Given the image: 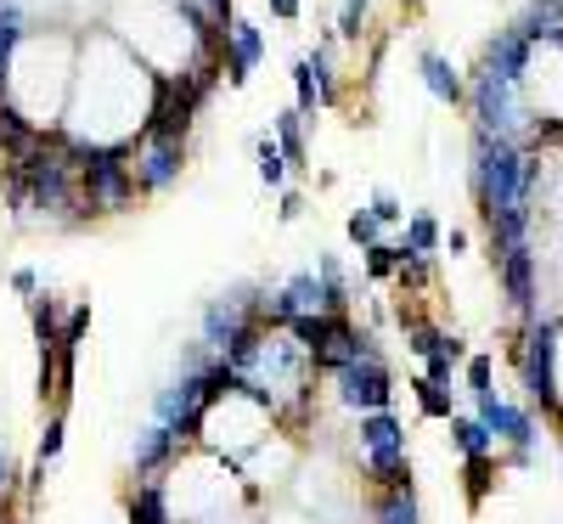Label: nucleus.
<instances>
[{
  "label": "nucleus",
  "instance_id": "f257e3e1",
  "mask_svg": "<svg viewBox=\"0 0 563 524\" xmlns=\"http://www.w3.org/2000/svg\"><path fill=\"white\" fill-rule=\"evenodd\" d=\"M79 181V209L85 220H102V215H124L135 204V175H130V148H90Z\"/></svg>",
  "mask_w": 563,
  "mask_h": 524
},
{
  "label": "nucleus",
  "instance_id": "f03ea898",
  "mask_svg": "<svg viewBox=\"0 0 563 524\" xmlns=\"http://www.w3.org/2000/svg\"><path fill=\"white\" fill-rule=\"evenodd\" d=\"M558 339H563V321H541L530 316L525 327V345H519V367H525V390L541 412H558Z\"/></svg>",
  "mask_w": 563,
  "mask_h": 524
},
{
  "label": "nucleus",
  "instance_id": "7ed1b4c3",
  "mask_svg": "<svg viewBox=\"0 0 563 524\" xmlns=\"http://www.w3.org/2000/svg\"><path fill=\"white\" fill-rule=\"evenodd\" d=\"M186 170V141H147L141 135L130 148V175H135V198H158L180 181Z\"/></svg>",
  "mask_w": 563,
  "mask_h": 524
},
{
  "label": "nucleus",
  "instance_id": "20e7f679",
  "mask_svg": "<svg viewBox=\"0 0 563 524\" xmlns=\"http://www.w3.org/2000/svg\"><path fill=\"white\" fill-rule=\"evenodd\" d=\"M474 113H479V130L485 135H501V141H519V130H525V97H519V85H501V79H485V74H474Z\"/></svg>",
  "mask_w": 563,
  "mask_h": 524
},
{
  "label": "nucleus",
  "instance_id": "39448f33",
  "mask_svg": "<svg viewBox=\"0 0 563 524\" xmlns=\"http://www.w3.org/2000/svg\"><path fill=\"white\" fill-rule=\"evenodd\" d=\"M333 384H339V401L350 412H389V401H395V378H389L384 356L350 361L344 372H333Z\"/></svg>",
  "mask_w": 563,
  "mask_h": 524
},
{
  "label": "nucleus",
  "instance_id": "423d86ee",
  "mask_svg": "<svg viewBox=\"0 0 563 524\" xmlns=\"http://www.w3.org/2000/svg\"><path fill=\"white\" fill-rule=\"evenodd\" d=\"M186 451H192V446H186L180 435H169L164 423H147V428L135 435V451H130L135 480H141V485H164V473H169Z\"/></svg>",
  "mask_w": 563,
  "mask_h": 524
},
{
  "label": "nucleus",
  "instance_id": "0eeeda50",
  "mask_svg": "<svg viewBox=\"0 0 563 524\" xmlns=\"http://www.w3.org/2000/svg\"><path fill=\"white\" fill-rule=\"evenodd\" d=\"M530 63H536V45L525 40V34H512V29H501L490 45H485V79H501V85H519L525 90V79H530Z\"/></svg>",
  "mask_w": 563,
  "mask_h": 524
},
{
  "label": "nucleus",
  "instance_id": "6e6552de",
  "mask_svg": "<svg viewBox=\"0 0 563 524\" xmlns=\"http://www.w3.org/2000/svg\"><path fill=\"white\" fill-rule=\"evenodd\" d=\"M260 57H265V34H260V23L231 18V29H225V57H220L225 79H231V85H249V74L260 68Z\"/></svg>",
  "mask_w": 563,
  "mask_h": 524
},
{
  "label": "nucleus",
  "instance_id": "1a4fd4ad",
  "mask_svg": "<svg viewBox=\"0 0 563 524\" xmlns=\"http://www.w3.org/2000/svg\"><path fill=\"white\" fill-rule=\"evenodd\" d=\"M496 440H507L519 457H530V446H536V417L530 412H519V406H507V401H496V395H485L479 401V412H474Z\"/></svg>",
  "mask_w": 563,
  "mask_h": 524
},
{
  "label": "nucleus",
  "instance_id": "9d476101",
  "mask_svg": "<svg viewBox=\"0 0 563 524\" xmlns=\"http://www.w3.org/2000/svg\"><path fill=\"white\" fill-rule=\"evenodd\" d=\"M361 457H395L406 451V423L395 412H361Z\"/></svg>",
  "mask_w": 563,
  "mask_h": 524
},
{
  "label": "nucleus",
  "instance_id": "9b49d317",
  "mask_svg": "<svg viewBox=\"0 0 563 524\" xmlns=\"http://www.w3.org/2000/svg\"><path fill=\"white\" fill-rule=\"evenodd\" d=\"M40 130H45V124H34L18 102L0 108V164H18V159H29V153L40 148Z\"/></svg>",
  "mask_w": 563,
  "mask_h": 524
},
{
  "label": "nucleus",
  "instance_id": "f8f14e48",
  "mask_svg": "<svg viewBox=\"0 0 563 524\" xmlns=\"http://www.w3.org/2000/svg\"><path fill=\"white\" fill-rule=\"evenodd\" d=\"M496 265H501L507 299L519 305L525 316H536V254L530 249H512V254H496Z\"/></svg>",
  "mask_w": 563,
  "mask_h": 524
},
{
  "label": "nucleus",
  "instance_id": "ddd939ff",
  "mask_svg": "<svg viewBox=\"0 0 563 524\" xmlns=\"http://www.w3.org/2000/svg\"><path fill=\"white\" fill-rule=\"evenodd\" d=\"M316 282H321V310L350 316V276H344L339 254H316Z\"/></svg>",
  "mask_w": 563,
  "mask_h": 524
},
{
  "label": "nucleus",
  "instance_id": "4468645a",
  "mask_svg": "<svg viewBox=\"0 0 563 524\" xmlns=\"http://www.w3.org/2000/svg\"><path fill=\"white\" fill-rule=\"evenodd\" d=\"M271 130H276V148H282V159H288V170H310V148H305V113H299V108L276 113V119H271Z\"/></svg>",
  "mask_w": 563,
  "mask_h": 524
},
{
  "label": "nucleus",
  "instance_id": "2eb2a0df",
  "mask_svg": "<svg viewBox=\"0 0 563 524\" xmlns=\"http://www.w3.org/2000/svg\"><path fill=\"white\" fill-rule=\"evenodd\" d=\"M558 29H563V0H530L525 18L512 23V34H525L530 45H536V40H552Z\"/></svg>",
  "mask_w": 563,
  "mask_h": 524
},
{
  "label": "nucleus",
  "instance_id": "dca6fc26",
  "mask_svg": "<svg viewBox=\"0 0 563 524\" xmlns=\"http://www.w3.org/2000/svg\"><path fill=\"white\" fill-rule=\"evenodd\" d=\"M422 85H429L434 102H462V97H467L462 79H456V68H451L440 52H422Z\"/></svg>",
  "mask_w": 563,
  "mask_h": 524
},
{
  "label": "nucleus",
  "instance_id": "f3484780",
  "mask_svg": "<svg viewBox=\"0 0 563 524\" xmlns=\"http://www.w3.org/2000/svg\"><path fill=\"white\" fill-rule=\"evenodd\" d=\"M29 321H34V339H40V350H52V345H63V305L52 299V294H34L29 299Z\"/></svg>",
  "mask_w": 563,
  "mask_h": 524
},
{
  "label": "nucleus",
  "instance_id": "a211bd4d",
  "mask_svg": "<svg viewBox=\"0 0 563 524\" xmlns=\"http://www.w3.org/2000/svg\"><path fill=\"white\" fill-rule=\"evenodd\" d=\"M451 446L462 451V457H496V435L479 423V417H451Z\"/></svg>",
  "mask_w": 563,
  "mask_h": 524
},
{
  "label": "nucleus",
  "instance_id": "6ab92c4d",
  "mask_svg": "<svg viewBox=\"0 0 563 524\" xmlns=\"http://www.w3.org/2000/svg\"><path fill=\"white\" fill-rule=\"evenodd\" d=\"M372 524H422L417 491H411V485H400V491H378V507H372Z\"/></svg>",
  "mask_w": 563,
  "mask_h": 524
},
{
  "label": "nucleus",
  "instance_id": "aec40b11",
  "mask_svg": "<svg viewBox=\"0 0 563 524\" xmlns=\"http://www.w3.org/2000/svg\"><path fill=\"white\" fill-rule=\"evenodd\" d=\"M130 524H175L164 485H135L130 491Z\"/></svg>",
  "mask_w": 563,
  "mask_h": 524
},
{
  "label": "nucleus",
  "instance_id": "412c9836",
  "mask_svg": "<svg viewBox=\"0 0 563 524\" xmlns=\"http://www.w3.org/2000/svg\"><path fill=\"white\" fill-rule=\"evenodd\" d=\"M411 395H417V412H422V417H434V423H451V417H456L451 390L429 384V378H411Z\"/></svg>",
  "mask_w": 563,
  "mask_h": 524
},
{
  "label": "nucleus",
  "instance_id": "4be33fe9",
  "mask_svg": "<svg viewBox=\"0 0 563 524\" xmlns=\"http://www.w3.org/2000/svg\"><path fill=\"white\" fill-rule=\"evenodd\" d=\"M490 485H496V457H462V491H467V502H485L490 496Z\"/></svg>",
  "mask_w": 563,
  "mask_h": 524
},
{
  "label": "nucleus",
  "instance_id": "5701e85b",
  "mask_svg": "<svg viewBox=\"0 0 563 524\" xmlns=\"http://www.w3.org/2000/svg\"><path fill=\"white\" fill-rule=\"evenodd\" d=\"M440 243H445V237H440V220L417 209V215L406 220V237H400V249H411V254H434Z\"/></svg>",
  "mask_w": 563,
  "mask_h": 524
},
{
  "label": "nucleus",
  "instance_id": "b1692460",
  "mask_svg": "<svg viewBox=\"0 0 563 524\" xmlns=\"http://www.w3.org/2000/svg\"><path fill=\"white\" fill-rule=\"evenodd\" d=\"M254 159H260V181L271 186V193H282V186H288V159H282V148H276V135H260V148H254Z\"/></svg>",
  "mask_w": 563,
  "mask_h": 524
},
{
  "label": "nucleus",
  "instance_id": "393cba45",
  "mask_svg": "<svg viewBox=\"0 0 563 524\" xmlns=\"http://www.w3.org/2000/svg\"><path fill=\"white\" fill-rule=\"evenodd\" d=\"M305 63H310V74H316V97H321V108H333V102H339V74H333V52H327V45H316V52H310Z\"/></svg>",
  "mask_w": 563,
  "mask_h": 524
},
{
  "label": "nucleus",
  "instance_id": "a878e982",
  "mask_svg": "<svg viewBox=\"0 0 563 524\" xmlns=\"http://www.w3.org/2000/svg\"><path fill=\"white\" fill-rule=\"evenodd\" d=\"M63 440H68V412H52V417H45V428H40L34 462H45V468H52V462L63 457Z\"/></svg>",
  "mask_w": 563,
  "mask_h": 524
},
{
  "label": "nucleus",
  "instance_id": "bb28decb",
  "mask_svg": "<svg viewBox=\"0 0 563 524\" xmlns=\"http://www.w3.org/2000/svg\"><path fill=\"white\" fill-rule=\"evenodd\" d=\"M361 254H366V276H372V282H389V276L400 271V243H384V237H378V243L361 249Z\"/></svg>",
  "mask_w": 563,
  "mask_h": 524
},
{
  "label": "nucleus",
  "instance_id": "cd10ccee",
  "mask_svg": "<svg viewBox=\"0 0 563 524\" xmlns=\"http://www.w3.org/2000/svg\"><path fill=\"white\" fill-rule=\"evenodd\" d=\"M294 97H299L294 108H299L305 119H310V113L321 108V97H316V74H310V63H294Z\"/></svg>",
  "mask_w": 563,
  "mask_h": 524
},
{
  "label": "nucleus",
  "instance_id": "c85d7f7f",
  "mask_svg": "<svg viewBox=\"0 0 563 524\" xmlns=\"http://www.w3.org/2000/svg\"><path fill=\"white\" fill-rule=\"evenodd\" d=\"M288 294H294V305H299V310H321V282H316V271L288 276Z\"/></svg>",
  "mask_w": 563,
  "mask_h": 524
},
{
  "label": "nucleus",
  "instance_id": "c756f323",
  "mask_svg": "<svg viewBox=\"0 0 563 524\" xmlns=\"http://www.w3.org/2000/svg\"><path fill=\"white\" fill-rule=\"evenodd\" d=\"M344 231H350V243H355V249H372V243H378V237H384V226L372 220V209H355Z\"/></svg>",
  "mask_w": 563,
  "mask_h": 524
},
{
  "label": "nucleus",
  "instance_id": "7c9ffc66",
  "mask_svg": "<svg viewBox=\"0 0 563 524\" xmlns=\"http://www.w3.org/2000/svg\"><path fill=\"white\" fill-rule=\"evenodd\" d=\"M490 378H496V367H490V356H467V390H474V401H485V395H496V390H490Z\"/></svg>",
  "mask_w": 563,
  "mask_h": 524
},
{
  "label": "nucleus",
  "instance_id": "2f4dec72",
  "mask_svg": "<svg viewBox=\"0 0 563 524\" xmlns=\"http://www.w3.org/2000/svg\"><path fill=\"white\" fill-rule=\"evenodd\" d=\"M366 29V0H344V12H339V34L344 40H361Z\"/></svg>",
  "mask_w": 563,
  "mask_h": 524
},
{
  "label": "nucleus",
  "instance_id": "473e14b6",
  "mask_svg": "<svg viewBox=\"0 0 563 524\" xmlns=\"http://www.w3.org/2000/svg\"><path fill=\"white\" fill-rule=\"evenodd\" d=\"M372 220H378V226H395V220H406L400 198H395V193H372Z\"/></svg>",
  "mask_w": 563,
  "mask_h": 524
},
{
  "label": "nucleus",
  "instance_id": "72a5a7b5",
  "mask_svg": "<svg viewBox=\"0 0 563 524\" xmlns=\"http://www.w3.org/2000/svg\"><path fill=\"white\" fill-rule=\"evenodd\" d=\"M85 327H90V305H74V310H68V321H63V345H74V350H79Z\"/></svg>",
  "mask_w": 563,
  "mask_h": 524
},
{
  "label": "nucleus",
  "instance_id": "f704fd0d",
  "mask_svg": "<svg viewBox=\"0 0 563 524\" xmlns=\"http://www.w3.org/2000/svg\"><path fill=\"white\" fill-rule=\"evenodd\" d=\"M299 215H305V193H282V209H276V220H282V226H294Z\"/></svg>",
  "mask_w": 563,
  "mask_h": 524
},
{
  "label": "nucleus",
  "instance_id": "c9c22d12",
  "mask_svg": "<svg viewBox=\"0 0 563 524\" xmlns=\"http://www.w3.org/2000/svg\"><path fill=\"white\" fill-rule=\"evenodd\" d=\"M12 294H23V299H34V294H40V276H34L29 265H18V271H12Z\"/></svg>",
  "mask_w": 563,
  "mask_h": 524
},
{
  "label": "nucleus",
  "instance_id": "e433bc0d",
  "mask_svg": "<svg viewBox=\"0 0 563 524\" xmlns=\"http://www.w3.org/2000/svg\"><path fill=\"white\" fill-rule=\"evenodd\" d=\"M12 480H18V473H12V457H7V440H0V502H7V496H12Z\"/></svg>",
  "mask_w": 563,
  "mask_h": 524
},
{
  "label": "nucleus",
  "instance_id": "4c0bfd02",
  "mask_svg": "<svg viewBox=\"0 0 563 524\" xmlns=\"http://www.w3.org/2000/svg\"><path fill=\"white\" fill-rule=\"evenodd\" d=\"M305 12V0H271V18H282V23H294Z\"/></svg>",
  "mask_w": 563,
  "mask_h": 524
},
{
  "label": "nucleus",
  "instance_id": "58836bf2",
  "mask_svg": "<svg viewBox=\"0 0 563 524\" xmlns=\"http://www.w3.org/2000/svg\"><path fill=\"white\" fill-rule=\"evenodd\" d=\"M400 7H411V12H417V7H422V0H400Z\"/></svg>",
  "mask_w": 563,
  "mask_h": 524
},
{
  "label": "nucleus",
  "instance_id": "ea45409f",
  "mask_svg": "<svg viewBox=\"0 0 563 524\" xmlns=\"http://www.w3.org/2000/svg\"><path fill=\"white\" fill-rule=\"evenodd\" d=\"M0 7H7V0H0Z\"/></svg>",
  "mask_w": 563,
  "mask_h": 524
}]
</instances>
